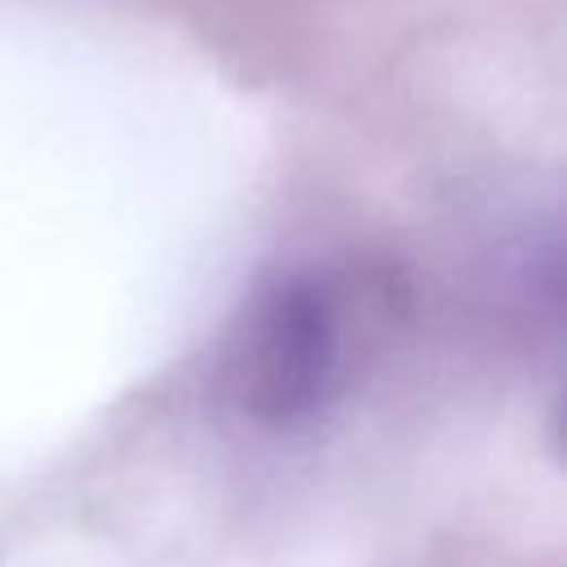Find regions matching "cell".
<instances>
[{"label":"cell","mask_w":567,"mask_h":567,"mask_svg":"<svg viewBox=\"0 0 567 567\" xmlns=\"http://www.w3.org/2000/svg\"><path fill=\"white\" fill-rule=\"evenodd\" d=\"M354 310L341 279L297 270L266 284L230 328L221 354L226 399L266 425L315 416L350 372Z\"/></svg>","instance_id":"6da1fadb"}]
</instances>
